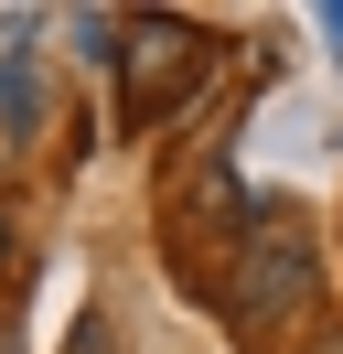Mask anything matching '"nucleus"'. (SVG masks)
Segmentation results:
<instances>
[{
	"mask_svg": "<svg viewBox=\"0 0 343 354\" xmlns=\"http://www.w3.org/2000/svg\"><path fill=\"white\" fill-rule=\"evenodd\" d=\"M311 301H322V247L300 225V204H268L236 247V311L257 333H290V322H311Z\"/></svg>",
	"mask_w": 343,
	"mask_h": 354,
	"instance_id": "f257e3e1",
	"label": "nucleus"
},
{
	"mask_svg": "<svg viewBox=\"0 0 343 354\" xmlns=\"http://www.w3.org/2000/svg\"><path fill=\"white\" fill-rule=\"evenodd\" d=\"M204 32L193 22H129V44H118V75H129V118H161L172 97L204 75Z\"/></svg>",
	"mask_w": 343,
	"mask_h": 354,
	"instance_id": "f03ea898",
	"label": "nucleus"
},
{
	"mask_svg": "<svg viewBox=\"0 0 343 354\" xmlns=\"http://www.w3.org/2000/svg\"><path fill=\"white\" fill-rule=\"evenodd\" d=\"M75 354H107V333H97V322H86V333H75Z\"/></svg>",
	"mask_w": 343,
	"mask_h": 354,
	"instance_id": "7ed1b4c3",
	"label": "nucleus"
},
{
	"mask_svg": "<svg viewBox=\"0 0 343 354\" xmlns=\"http://www.w3.org/2000/svg\"><path fill=\"white\" fill-rule=\"evenodd\" d=\"M311 354H343V333H322V344H311Z\"/></svg>",
	"mask_w": 343,
	"mask_h": 354,
	"instance_id": "20e7f679",
	"label": "nucleus"
},
{
	"mask_svg": "<svg viewBox=\"0 0 343 354\" xmlns=\"http://www.w3.org/2000/svg\"><path fill=\"white\" fill-rule=\"evenodd\" d=\"M0 354H11V333H0Z\"/></svg>",
	"mask_w": 343,
	"mask_h": 354,
	"instance_id": "39448f33",
	"label": "nucleus"
}]
</instances>
